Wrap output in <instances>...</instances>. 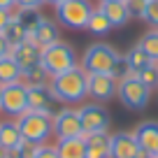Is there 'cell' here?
Returning a JSON list of instances; mask_svg holds the SVG:
<instances>
[{
  "label": "cell",
  "mask_w": 158,
  "mask_h": 158,
  "mask_svg": "<svg viewBox=\"0 0 158 158\" xmlns=\"http://www.w3.org/2000/svg\"><path fill=\"white\" fill-rule=\"evenodd\" d=\"M123 58H126V63H128V68H130V72H133V74L142 72V70L147 68V65H151V63H153V60L149 58L147 54H144V49H142L139 44L130 47V49H128V54H126Z\"/></svg>",
  "instance_id": "7402d4cb"
},
{
  "label": "cell",
  "mask_w": 158,
  "mask_h": 158,
  "mask_svg": "<svg viewBox=\"0 0 158 158\" xmlns=\"http://www.w3.org/2000/svg\"><path fill=\"white\" fill-rule=\"evenodd\" d=\"M21 79H23V70L19 68V63H16L10 54L2 56V58H0V86L16 84Z\"/></svg>",
  "instance_id": "ffe728a7"
},
{
  "label": "cell",
  "mask_w": 158,
  "mask_h": 158,
  "mask_svg": "<svg viewBox=\"0 0 158 158\" xmlns=\"http://www.w3.org/2000/svg\"><path fill=\"white\" fill-rule=\"evenodd\" d=\"M14 19L23 26V30L28 33V37H30V35L35 33V28L40 26V21L44 19V14H42L40 10H19V7H16V10H14Z\"/></svg>",
  "instance_id": "44dd1931"
},
{
  "label": "cell",
  "mask_w": 158,
  "mask_h": 158,
  "mask_svg": "<svg viewBox=\"0 0 158 158\" xmlns=\"http://www.w3.org/2000/svg\"><path fill=\"white\" fill-rule=\"evenodd\" d=\"M42 68L49 72V77H56V74H63L68 70L77 68L79 65V56L74 51V47L65 40H58L54 44L44 47L42 49Z\"/></svg>",
  "instance_id": "3957f363"
},
{
  "label": "cell",
  "mask_w": 158,
  "mask_h": 158,
  "mask_svg": "<svg viewBox=\"0 0 158 158\" xmlns=\"http://www.w3.org/2000/svg\"><path fill=\"white\" fill-rule=\"evenodd\" d=\"M56 151H58L60 158H89L86 135H81V137H68V139H56Z\"/></svg>",
  "instance_id": "e0dca14e"
},
{
  "label": "cell",
  "mask_w": 158,
  "mask_h": 158,
  "mask_svg": "<svg viewBox=\"0 0 158 158\" xmlns=\"http://www.w3.org/2000/svg\"><path fill=\"white\" fill-rule=\"evenodd\" d=\"M98 2H116V0H98Z\"/></svg>",
  "instance_id": "f35d334b"
},
{
  "label": "cell",
  "mask_w": 158,
  "mask_h": 158,
  "mask_svg": "<svg viewBox=\"0 0 158 158\" xmlns=\"http://www.w3.org/2000/svg\"><path fill=\"white\" fill-rule=\"evenodd\" d=\"M49 89L54 98L63 105H81L89 98V74L81 65L68 70L63 74H56L49 79Z\"/></svg>",
  "instance_id": "6da1fadb"
},
{
  "label": "cell",
  "mask_w": 158,
  "mask_h": 158,
  "mask_svg": "<svg viewBox=\"0 0 158 158\" xmlns=\"http://www.w3.org/2000/svg\"><path fill=\"white\" fill-rule=\"evenodd\" d=\"M86 30H89L93 37H105V35H109V30H112V23L107 21V16L100 12V7H95L93 14H91L89 23H86Z\"/></svg>",
  "instance_id": "603a6c76"
},
{
  "label": "cell",
  "mask_w": 158,
  "mask_h": 158,
  "mask_svg": "<svg viewBox=\"0 0 158 158\" xmlns=\"http://www.w3.org/2000/svg\"><path fill=\"white\" fill-rule=\"evenodd\" d=\"M137 44L144 49V54H147L153 63H158V28H149L147 33L139 37Z\"/></svg>",
  "instance_id": "cb8c5ba5"
},
{
  "label": "cell",
  "mask_w": 158,
  "mask_h": 158,
  "mask_svg": "<svg viewBox=\"0 0 158 158\" xmlns=\"http://www.w3.org/2000/svg\"><path fill=\"white\" fill-rule=\"evenodd\" d=\"M30 40H33L40 49H44V47L58 42V40H60V26H58V21H51V19H47V16H44V19L40 21V26L35 28V33L30 35Z\"/></svg>",
  "instance_id": "9a60e30c"
},
{
  "label": "cell",
  "mask_w": 158,
  "mask_h": 158,
  "mask_svg": "<svg viewBox=\"0 0 158 158\" xmlns=\"http://www.w3.org/2000/svg\"><path fill=\"white\" fill-rule=\"evenodd\" d=\"M98 7H100V12L107 16L112 28H123V26L133 19L123 0H116V2H98Z\"/></svg>",
  "instance_id": "2e32d148"
},
{
  "label": "cell",
  "mask_w": 158,
  "mask_h": 158,
  "mask_svg": "<svg viewBox=\"0 0 158 158\" xmlns=\"http://www.w3.org/2000/svg\"><path fill=\"white\" fill-rule=\"evenodd\" d=\"M116 77L112 74H89V98L93 102H109L116 95Z\"/></svg>",
  "instance_id": "30bf717a"
},
{
  "label": "cell",
  "mask_w": 158,
  "mask_h": 158,
  "mask_svg": "<svg viewBox=\"0 0 158 158\" xmlns=\"http://www.w3.org/2000/svg\"><path fill=\"white\" fill-rule=\"evenodd\" d=\"M109 144H112V133H91L86 135V149L89 158H109Z\"/></svg>",
  "instance_id": "d6986e66"
},
{
  "label": "cell",
  "mask_w": 158,
  "mask_h": 158,
  "mask_svg": "<svg viewBox=\"0 0 158 158\" xmlns=\"http://www.w3.org/2000/svg\"><path fill=\"white\" fill-rule=\"evenodd\" d=\"M135 158H158V156H153V153H147V151H139Z\"/></svg>",
  "instance_id": "d590c367"
},
{
  "label": "cell",
  "mask_w": 158,
  "mask_h": 158,
  "mask_svg": "<svg viewBox=\"0 0 158 158\" xmlns=\"http://www.w3.org/2000/svg\"><path fill=\"white\" fill-rule=\"evenodd\" d=\"M54 10H56L58 26H65V28H72V30H86V23H89L95 5L91 0H63Z\"/></svg>",
  "instance_id": "5b68a950"
},
{
  "label": "cell",
  "mask_w": 158,
  "mask_h": 158,
  "mask_svg": "<svg viewBox=\"0 0 158 158\" xmlns=\"http://www.w3.org/2000/svg\"><path fill=\"white\" fill-rule=\"evenodd\" d=\"M58 2H63V0H44V5H54V7L58 5Z\"/></svg>",
  "instance_id": "8d00e7d4"
},
{
  "label": "cell",
  "mask_w": 158,
  "mask_h": 158,
  "mask_svg": "<svg viewBox=\"0 0 158 158\" xmlns=\"http://www.w3.org/2000/svg\"><path fill=\"white\" fill-rule=\"evenodd\" d=\"M56 105H60V102L54 98L49 84L28 86V109H33V112H44V114H51V116H54V114L58 112Z\"/></svg>",
  "instance_id": "8fae6325"
},
{
  "label": "cell",
  "mask_w": 158,
  "mask_h": 158,
  "mask_svg": "<svg viewBox=\"0 0 158 158\" xmlns=\"http://www.w3.org/2000/svg\"><path fill=\"white\" fill-rule=\"evenodd\" d=\"M133 135L139 144V151L158 156V121H142V123H137Z\"/></svg>",
  "instance_id": "5bb4252c"
},
{
  "label": "cell",
  "mask_w": 158,
  "mask_h": 158,
  "mask_svg": "<svg viewBox=\"0 0 158 158\" xmlns=\"http://www.w3.org/2000/svg\"><path fill=\"white\" fill-rule=\"evenodd\" d=\"M116 98L121 100V105H123L126 109L142 112V109H147L149 100H151V89L142 84V79H139L137 74H128V77L118 79Z\"/></svg>",
  "instance_id": "8992f818"
},
{
  "label": "cell",
  "mask_w": 158,
  "mask_h": 158,
  "mask_svg": "<svg viewBox=\"0 0 158 158\" xmlns=\"http://www.w3.org/2000/svg\"><path fill=\"white\" fill-rule=\"evenodd\" d=\"M0 158H10V151H5V149L0 147Z\"/></svg>",
  "instance_id": "74e56055"
},
{
  "label": "cell",
  "mask_w": 158,
  "mask_h": 158,
  "mask_svg": "<svg viewBox=\"0 0 158 158\" xmlns=\"http://www.w3.org/2000/svg\"><path fill=\"white\" fill-rule=\"evenodd\" d=\"M10 56L16 60V63H19V68L26 72V70L40 65V60H42V49H40L33 40L28 37V40H23V42H19V44L12 47Z\"/></svg>",
  "instance_id": "7c38bea8"
},
{
  "label": "cell",
  "mask_w": 158,
  "mask_h": 158,
  "mask_svg": "<svg viewBox=\"0 0 158 158\" xmlns=\"http://www.w3.org/2000/svg\"><path fill=\"white\" fill-rule=\"evenodd\" d=\"M123 2H126V7H128L130 16H133V19H139V21H142V16H144V7H147V0H123Z\"/></svg>",
  "instance_id": "f546056e"
},
{
  "label": "cell",
  "mask_w": 158,
  "mask_h": 158,
  "mask_svg": "<svg viewBox=\"0 0 158 158\" xmlns=\"http://www.w3.org/2000/svg\"><path fill=\"white\" fill-rule=\"evenodd\" d=\"M16 123L21 128L23 139L33 144H49V139L54 137V116L51 114L28 109L16 118Z\"/></svg>",
  "instance_id": "277c9868"
},
{
  "label": "cell",
  "mask_w": 158,
  "mask_h": 158,
  "mask_svg": "<svg viewBox=\"0 0 158 158\" xmlns=\"http://www.w3.org/2000/svg\"><path fill=\"white\" fill-rule=\"evenodd\" d=\"M142 21H147L151 28H158V0H147Z\"/></svg>",
  "instance_id": "f1b7e54d"
},
{
  "label": "cell",
  "mask_w": 158,
  "mask_h": 158,
  "mask_svg": "<svg viewBox=\"0 0 158 158\" xmlns=\"http://www.w3.org/2000/svg\"><path fill=\"white\" fill-rule=\"evenodd\" d=\"M35 158H60V156L56 151V144H40Z\"/></svg>",
  "instance_id": "4dcf8cb0"
},
{
  "label": "cell",
  "mask_w": 158,
  "mask_h": 158,
  "mask_svg": "<svg viewBox=\"0 0 158 158\" xmlns=\"http://www.w3.org/2000/svg\"><path fill=\"white\" fill-rule=\"evenodd\" d=\"M14 2H16L19 10H42L44 7V0H14Z\"/></svg>",
  "instance_id": "1f68e13d"
},
{
  "label": "cell",
  "mask_w": 158,
  "mask_h": 158,
  "mask_svg": "<svg viewBox=\"0 0 158 158\" xmlns=\"http://www.w3.org/2000/svg\"><path fill=\"white\" fill-rule=\"evenodd\" d=\"M81 118L74 107H60L54 114V137L56 139H68V137H81Z\"/></svg>",
  "instance_id": "9c48e42d"
},
{
  "label": "cell",
  "mask_w": 158,
  "mask_h": 158,
  "mask_svg": "<svg viewBox=\"0 0 158 158\" xmlns=\"http://www.w3.org/2000/svg\"><path fill=\"white\" fill-rule=\"evenodd\" d=\"M12 19H14V10H2V7H0V33L7 28V23H10Z\"/></svg>",
  "instance_id": "d6a6232c"
},
{
  "label": "cell",
  "mask_w": 158,
  "mask_h": 158,
  "mask_svg": "<svg viewBox=\"0 0 158 158\" xmlns=\"http://www.w3.org/2000/svg\"><path fill=\"white\" fill-rule=\"evenodd\" d=\"M79 118H81V128H84V135L91 133H107L109 130V112L102 107L100 102H81L77 107Z\"/></svg>",
  "instance_id": "ba28073f"
},
{
  "label": "cell",
  "mask_w": 158,
  "mask_h": 158,
  "mask_svg": "<svg viewBox=\"0 0 158 158\" xmlns=\"http://www.w3.org/2000/svg\"><path fill=\"white\" fill-rule=\"evenodd\" d=\"M156 65H158V63H156Z\"/></svg>",
  "instance_id": "ab89813d"
},
{
  "label": "cell",
  "mask_w": 158,
  "mask_h": 158,
  "mask_svg": "<svg viewBox=\"0 0 158 158\" xmlns=\"http://www.w3.org/2000/svg\"><path fill=\"white\" fill-rule=\"evenodd\" d=\"M21 142H23V135H21V128L16 123V118L0 121V147L5 151H14Z\"/></svg>",
  "instance_id": "ac0fdd59"
},
{
  "label": "cell",
  "mask_w": 158,
  "mask_h": 158,
  "mask_svg": "<svg viewBox=\"0 0 158 158\" xmlns=\"http://www.w3.org/2000/svg\"><path fill=\"white\" fill-rule=\"evenodd\" d=\"M10 51H12V44L5 40V35L0 33V58H2V56H7Z\"/></svg>",
  "instance_id": "836d02e7"
},
{
  "label": "cell",
  "mask_w": 158,
  "mask_h": 158,
  "mask_svg": "<svg viewBox=\"0 0 158 158\" xmlns=\"http://www.w3.org/2000/svg\"><path fill=\"white\" fill-rule=\"evenodd\" d=\"M118 58H121V54L112 44L93 42L91 47H86L79 65L86 70V74H112L114 77V68H116Z\"/></svg>",
  "instance_id": "7a4b0ae2"
},
{
  "label": "cell",
  "mask_w": 158,
  "mask_h": 158,
  "mask_svg": "<svg viewBox=\"0 0 158 158\" xmlns=\"http://www.w3.org/2000/svg\"><path fill=\"white\" fill-rule=\"evenodd\" d=\"M0 7H2V10H14L16 2L14 0H0Z\"/></svg>",
  "instance_id": "e575fe53"
},
{
  "label": "cell",
  "mask_w": 158,
  "mask_h": 158,
  "mask_svg": "<svg viewBox=\"0 0 158 158\" xmlns=\"http://www.w3.org/2000/svg\"><path fill=\"white\" fill-rule=\"evenodd\" d=\"M23 112H28V86L23 81L0 86V114L19 118Z\"/></svg>",
  "instance_id": "52a82bcc"
},
{
  "label": "cell",
  "mask_w": 158,
  "mask_h": 158,
  "mask_svg": "<svg viewBox=\"0 0 158 158\" xmlns=\"http://www.w3.org/2000/svg\"><path fill=\"white\" fill-rule=\"evenodd\" d=\"M37 147L40 144H33V142H28V139H23L14 151H10V158H35Z\"/></svg>",
  "instance_id": "83f0119b"
},
{
  "label": "cell",
  "mask_w": 158,
  "mask_h": 158,
  "mask_svg": "<svg viewBox=\"0 0 158 158\" xmlns=\"http://www.w3.org/2000/svg\"><path fill=\"white\" fill-rule=\"evenodd\" d=\"M137 77L142 79V84H144V86H149L151 91H153V89H158V65H156V63L147 65L142 72H137Z\"/></svg>",
  "instance_id": "4316f807"
},
{
  "label": "cell",
  "mask_w": 158,
  "mask_h": 158,
  "mask_svg": "<svg viewBox=\"0 0 158 158\" xmlns=\"http://www.w3.org/2000/svg\"><path fill=\"white\" fill-rule=\"evenodd\" d=\"M2 35H5V40L10 42L12 47L19 44V42H23V40H28V33L23 30V26H21L16 19H12L10 23H7V28L2 30Z\"/></svg>",
  "instance_id": "484cf974"
},
{
  "label": "cell",
  "mask_w": 158,
  "mask_h": 158,
  "mask_svg": "<svg viewBox=\"0 0 158 158\" xmlns=\"http://www.w3.org/2000/svg\"><path fill=\"white\" fill-rule=\"evenodd\" d=\"M139 153V144L133 133H114L112 144H109V158H135Z\"/></svg>",
  "instance_id": "4fadbf2b"
},
{
  "label": "cell",
  "mask_w": 158,
  "mask_h": 158,
  "mask_svg": "<svg viewBox=\"0 0 158 158\" xmlns=\"http://www.w3.org/2000/svg\"><path fill=\"white\" fill-rule=\"evenodd\" d=\"M49 72H47L44 68H42V63L40 65H35V68H30V70H26L23 72V81L26 86H42V84H49Z\"/></svg>",
  "instance_id": "d4e9b609"
}]
</instances>
